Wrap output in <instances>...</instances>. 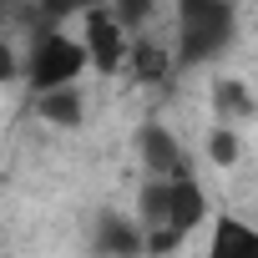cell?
Listing matches in <instances>:
<instances>
[{"label":"cell","mask_w":258,"mask_h":258,"mask_svg":"<svg viewBox=\"0 0 258 258\" xmlns=\"http://www.w3.org/2000/svg\"><path fill=\"white\" fill-rule=\"evenodd\" d=\"M238 16L223 0H182L177 6V66H203L233 46Z\"/></svg>","instance_id":"6da1fadb"},{"label":"cell","mask_w":258,"mask_h":258,"mask_svg":"<svg viewBox=\"0 0 258 258\" xmlns=\"http://www.w3.org/2000/svg\"><path fill=\"white\" fill-rule=\"evenodd\" d=\"M86 66H91V61H86V46H81V41H71L66 31H36L31 56H26V81H31L41 96H51V91L76 86V76H81Z\"/></svg>","instance_id":"7a4b0ae2"},{"label":"cell","mask_w":258,"mask_h":258,"mask_svg":"<svg viewBox=\"0 0 258 258\" xmlns=\"http://www.w3.org/2000/svg\"><path fill=\"white\" fill-rule=\"evenodd\" d=\"M81 46H86V61L96 66V71H116L126 56H132V36H126L121 26H116V16L111 11H86V36H81Z\"/></svg>","instance_id":"3957f363"},{"label":"cell","mask_w":258,"mask_h":258,"mask_svg":"<svg viewBox=\"0 0 258 258\" xmlns=\"http://www.w3.org/2000/svg\"><path fill=\"white\" fill-rule=\"evenodd\" d=\"M137 152H142V167H147V177H152V182H172V177H182V172H187L182 147H177V137L167 132L162 121H147L142 132H137Z\"/></svg>","instance_id":"277c9868"},{"label":"cell","mask_w":258,"mask_h":258,"mask_svg":"<svg viewBox=\"0 0 258 258\" xmlns=\"http://www.w3.org/2000/svg\"><path fill=\"white\" fill-rule=\"evenodd\" d=\"M172 187V213H167V233H177V238H187L203 218H208V192L198 187V177L192 172H182V177H172L167 182Z\"/></svg>","instance_id":"5b68a950"},{"label":"cell","mask_w":258,"mask_h":258,"mask_svg":"<svg viewBox=\"0 0 258 258\" xmlns=\"http://www.w3.org/2000/svg\"><path fill=\"white\" fill-rule=\"evenodd\" d=\"M142 248H147V233L132 218H121V213H101L96 218V253L101 258H137Z\"/></svg>","instance_id":"8992f818"},{"label":"cell","mask_w":258,"mask_h":258,"mask_svg":"<svg viewBox=\"0 0 258 258\" xmlns=\"http://www.w3.org/2000/svg\"><path fill=\"white\" fill-rule=\"evenodd\" d=\"M208 258H258V228L243 223V218H218Z\"/></svg>","instance_id":"52a82bcc"},{"label":"cell","mask_w":258,"mask_h":258,"mask_svg":"<svg viewBox=\"0 0 258 258\" xmlns=\"http://www.w3.org/2000/svg\"><path fill=\"white\" fill-rule=\"evenodd\" d=\"M36 106H41V116H46L51 126H81V116H86V101H81V86H66V91H51V96H41Z\"/></svg>","instance_id":"ba28073f"},{"label":"cell","mask_w":258,"mask_h":258,"mask_svg":"<svg viewBox=\"0 0 258 258\" xmlns=\"http://www.w3.org/2000/svg\"><path fill=\"white\" fill-rule=\"evenodd\" d=\"M213 111H218L223 121H238V116H248V111H253V96H248V86H243L238 76H223V81H213Z\"/></svg>","instance_id":"9c48e42d"},{"label":"cell","mask_w":258,"mask_h":258,"mask_svg":"<svg viewBox=\"0 0 258 258\" xmlns=\"http://www.w3.org/2000/svg\"><path fill=\"white\" fill-rule=\"evenodd\" d=\"M167 213H172V187L147 177V187H142V223H147V233H167Z\"/></svg>","instance_id":"30bf717a"},{"label":"cell","mask_w":258,"mask_h":258,"mask_svg":"<svg viewBox=\"0 0 258 258\" xmlns=\"http://www.w3.org/2000/svg\"><path fill=\"white\" fill-rule=\"evenodd\" d=\"M132 66L142 81H167V71H172V61L157 41H132Z\"/></svg>","instance_id":"8fae6325"},{"label":"cell","mask_w":258,"mask_h":258,"mask_svg":"<svg viewBox=\"0 0 258 258\" xmlns=\"http://www.w3.org/2000/svg\"><path fill=\"white\" fill-rule=\"evenodd\" d=\"M208 157H213L218 167H233V162H238V137L228 132V126H218V132L208 137Z\"/></svg>","instance_id":"7c38bea8"},{"label":"cell","mask_w":258,"mask_h":258,"mask_svg":"<svg viewBox=\"0 0 258 258\" xmlns=\"http://www.w3.org/2000/svg\"><path fill=\"white\" fill-rule=\"evenodd\" d=\"M111 16H116V26H121V31H132L137 21H147V16H152V0H126V6H116Z\"/></svg>","instance_id":"4fadbf2b"},{"label":"cell","mask_w":258,"mask_h":258,"mask_svg":"<svg viewBox=\"0 0 258 258\" xmlns=\"http://www.w3.org/2000/svg\"><path fill=\"white\" fill-rule=\"evenodd\" d=\"M6 81H16V51L0 41V86H6Z\"/></svg>","instance_id":"5bb4252c"}]
</instances>
